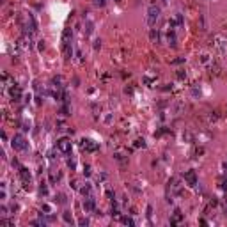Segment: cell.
Returning a JSON list of instances; mask_svg holds the SVG:
<instances>
[{
	"label": "cell",
	"instance_id": "obj_22",
	"mask_svg": "<svg viewBox=\"0 0 227 227\" xmlns=\"http://www.w3.org/2000/svg\"><path fill=\"white\" fill-rule=\"evenodd\" d=\"M209 60H211V59H209L208 53H202V55H200V62H202V64H208Z\"/></svg>",
	"mask_w": 227,
	"mask_h": 227
},
{
	"label": "cell",
	"instance_id": "obj_21",
	"mask_svg": "<svg viewBox=\"0 0 227 227\" xmlns=\"http://www.w3.org/2000/svg\"><path fill=\"white\" fill-rule=\"evenodd\" d=\"M122 224H126V225H135L133 218H130V217H122Z\"/></svg>",
	"mask_w": 227,
	"mask_h": 227
},
{
	"label": "cell",
	"instance_id": "obj_15",
	"mask_svg": "<svg viewBox=\"0 0 227 227\" xmlns=\"http://www.w3.org/2000/svg\"><path fill=\"white\" fill-rule=\"evenodd\" d=\"M71 37H73V30L71 28H66L62 34V43H71Z\"/></svg>",
	"mask_w": 227,
	"mask_h": 227
},
{
	"label": "cell",
	"instance_id": "obj_26",
	"mask_svg": "<svg viewBox=\"0 0 227 227\" xmlns=\"http://www.w3.org/2000/svg\"><path fill=\"white\" fill-rule=\"evenodd\" d=\"M192 94H193V96H200V89L193 87V89H192Z\"/></svg>",
	"mask_w": 227,
	"mask_h": 227
},
{
	"label": "cell",
	"instance_id": "obj_9",
	"mask_svg": "<svg viewBox=\"0 0 227 227\" xmlns=\"http://www.w3.org/2000/svg\"><path fill=\"white\" fill-rule=\"evenodd\" d=\"M9 94H11V98H13L14 101H20V98H21V89L18 87V85H13V87L9 89Z\"/></svg>",
	"mask_w": 227,
	"mask_h": 227
},
{
	"label": "cell",
	"instance_id": "obj_8",
	"mask_svg": "<svg viewBox=\"0 0 227 227\" xmlns=\"http://www.w3.org/2000/svg\"><path fill=\"white\" fill-rule=\"evenodd\" d=\"M18 174H20V177H21V181L25 184H30V181H32V176H30V172H28L25 167H21L20 170H18Z\"/></svg>",
	"mask_w": 227,
	"mask_h": 227
},
{
	"label": "cell",
	"instance_id": "obj_16",
	"mask_svg": "<svg viewBox=\"0 0 227 227\" xmlns=\"http://www.w3.org/2000/svg\"><path fill=\"white\" fill-rule=\"evenodd\" d=\"M62 218H64V222H66V224H73V215H71L69 211H64L62 213Z\"/></svg>",
	"mask_w": 227,
	"mask_h": 227
},
{
	"label": "cell",
	"instance_id": "obj_28",
	"mask_svg": "<svg viewBox=\"0 0 227 227\" xmlns=\"http://www.w3.org/2000/svg\"><path fill=\"white\" fill-rule=\"evenodd\" d=\"M68 165H69V169H75V167H76V163H75V160H69V162H68Z\"/></svg>",
	"mask_w": 227,
	"mask_h": 227
},
{
	"label": "cell",
	"instance_id": "obj_23",
	"mask_svg": "<svg viewBox=\"0 0 227 227\" xmlns=\"http://www.w3.org/2000/svg\"><path fill=\"white\" fill-rule=\"evenodd\" d=\"M84 174H85V176H87V177H89V176H91V174H92V170H91V165H89V163H87V165H85V167H84Z\"/></svg>",
	"mask_w": 227,
	"mask_h": 227
},
{
	"label": "cell",
	"instance_id": "obj_31",
	"mask_svg": "<svg viewBox=\"0 0 227 227\" xmlns=\"http://www.w3.org/2000/svg\"><path fill=\"white\" fill-rule=\"evenodd\" d=\"M94 2H96V6H103L105 4V0H94Z\"/></svg>",
	"mask_w": 227,
	"mask_h": 227
},
{
	"label": "cell",
	"instance_id": "obj_27",
	"mask_svg": "<svg viewBox=\"0 0 227 227\" xmlns=\"http://www.w3.org/2000/svg\"><path fill=\"white\" fill-rule=\"evenodd\" d=\"M98 48H101V39H96V41H94V50H98Z\"/></svg>",
	"mask_w": 227,
	"mask_h": 227
},
{
	"label": "cell",
	"instance_id": "obj_2",
	"mask_svg": "<svg viewBox=\"0 0 227 227\" xmlns=\"http://www.w3.org/2000/svg\"><path fill=\"white\" fill-rule=\"evenodd\" d=\"M11 146H13L14 151H27V149H28V142H27V138H25L21 133H16L13 137V140H11Z\"/></svg>",
	"mask_w": 227,
	"mask_h": 227
},
{
	"label": "cell",
	"instance_id": "obj_25",
	"mask_svg": "<svg viewBox=\"0 0 227 227\" xmlns=\"http://www.w3.org/2000/svg\"><path fill=\"white\" fill-rule=\"evenodd\" d=\"M218 119V115H217V112H211V115H209V122H213V121Z\"/></svg>",
	"mask_w": 227,
	"mask_h": 227
},
{
	"label": "cell",
	"instance_id": "obj_18",
	"mask_svg": "<svg viewBox=\"0 0 227 227\" xmlns=\"http://www.w3.org/2000/svg\"><path fill=\"white\" fill-rule=\"evenodd\" d=\"M55 202H59V204H66V195H64V193H57Z\"/></svg>",
	"mask_w": 227,
	"mask_h": 227
},
{
	"label": "cell",
	"instance_id": "obj_7",
	"mask_svg": "<svg viewBox=\"0 0 227 227\" xmlns=\"http://www.w3.org/2000/svg\"><path fill=\"white\" fill-rule=\"evenodd\" d=\"M84 208H85V211H94V209H96V202H94V197H92V195H87V197H85Z\"/></svg>",
	"mask_w": 227,
	"mask_h": 227
},
{
	"label": "cell",
	"instance_id": "obj_24",
	"mask_svg": "<svg viewBox=\"0 0 227 227\" xmlns=\"http://www.w3.org/2000/svg\"><path fill=\"white\" fill-rule=\"evenodd\" d=\"M78 225H89V220H87V218H80V220H78Z\"/></svg>",
	"mask_w": 227,
	"mask_h": 227
},
{
	"label": "cell",
	"instance_id": "obj_20",
	"mask_svg": "<svg viewBox=\"0 0 227 227\" xmlns=\"http://www.w3.org/2000/svg\"><path fill=\"white\" fill-rule=\"evenodd\" d=\"M133 147H146V140L144 138H137L133 144Z\"/></svg>",
	"mask_w": 227,
	"mask_h": 227
},
{
	"label": "cell",
	"instance_id": "obj_1",
	"mask_svg": "<svg viewBox=\"0 0 227 227\" xmlns=\"http://www.w3.org/2000/svg\"><path fill=\"white\" fill-rule=\"evenodd\" d=\"M160 14H162V9L156 6V4L149 6V9H147V18H146V21H147L149 27H155L156 21L160 20Z\"/></svg>",
	"mask_w": 227,
	"mask_h": 227
},
{
	"label": "cell",
	"instance_id": "obj_6",
	"mask_svg": "<svg viewBox=\"0 0 227 227\" xmlns=\"http://www.w3.org/2000/svg\"><path fill=\"white\" fill-rule=\"evenodd\" d=\"M98 142H94V140H91V138H84L82 140V149L84 151H87V153H96L98 151Z\"/></svg>",
	"mask_w": 227,
	"mask_h": 227
},
{
	"label": "cell",
	"instance_id": "obj_3",
	"mask_svg": "<svg viewBox=\"0 0 227 227\" xmlns=\"http://www.w3.org/2000/svg\"><path fill=\"white\" fill-rule=\"evenodd\" d=\"M215 48H217L220 57H225L227 55V39L225 37L217 35V37H215Z\"/></svg>",
	"mask_w": 227,
	"mask_h": 227
},
{
	"label": "cell",
	"instance_id": "obj_17",
	"mask_svg": "<svg viewBox=\"0 0 227 227\" xmlns=\"http://www.w3.org/2000/svg\"><path fill=\"white\" fill-rule=\"evenodd\" d=\"M92 30H94V23H92V21H87V25H85V34L91 35Z\"/></svg>",
	"mask_w": 227,
	"mask_h": 227
},
{
	"label": "cell",
	"instance_id": "obj_13",
	"mask_svg": "<svg viewBox=\"0 0 227 227\" xmlns=\"http://www.w3.org/2000/svg\"><path fill=\"white\" fill-rule=\"evenodd\" d=\"M183 220V213L179 211V209H176V211L172 213V218H170V224H179Z\"/></svg>",
	"mask_w": 227,
	"mask_h": 227
},
{
	"label": "cell",
	"instance_id": "obj_5",
	"mask_svg": "<svg viewBox=\"0 0 227 227\" xmlns=\"http://www.w3.org/2000/svg\"><path fill=\"white\" fill-rule=\"evenodd\" d=\"M184 183L188 184L190 188H195L199 184V179H197V174H195V170H186L184 172Z\"/></svg>",
	"mask_w": 227,
	"mask_h": 227
},
{
	"label": "cell",
	"instance_id": "obj_30",
	"mask_svg": "<svg viewBox=\"0 0 227 227\" xmlns=\"http://www.w3.org/2000/svg\"><path fill=\"white\" fill-rule=\"evenodd\" d=\"M151 211H153V208H151V206H147V213H146V215H147L149 220H151Z\"/></svg>",
	"mask_w": 227,
	"mask_h": 227
},
{
	"label": "cell",
	"instance_id": "obj_29",
	"mask_svg": "<svg viewBox=\"0 0 227 227\" xmlns=\"http://www.w3.org/2000/svg\"><path fill=\"white\" fill-rule=\"evenodd\" d=\"M177 78H186V73H183V71H177Z\"/></svg>",
	"mask_w": 227,
	"mask_h": 227
},
{
	"label": "cell",
	"instance_id": "obj_14",
	"mask_svg": "<svg viewBox=\"0 0 227 227\" xmlns=\"http://www.w3.org/2000/svg\"><path fill=\"white\" fill-rule=\"evenodd\" d=\"M80 193H82L84 197L92 195V186H91V183H85V186H82V188H80Z\"/></svg>",
	"mask_w": 227,
	"mask_h": 227
},
{
	"label": "cell",
	"instance_id": "obj_32",
	"mask_svg": "<svg viewBox=\"0 0 227 227\" xmlns=\"http://www.w3.org/2000/svg\"><path fill=\"white\" fill-rule=\"evenodd\" d=\"M224 188L227 190V174H225V179H224Z\"/></svg>",
	"mask_w": 227,
	"mask_h": 227
},
{
	"label": "cell",
	"instance_id": "obj_11",
	"mask_svg": "<svg viewBox=\"0 0 227 227\" xmlns=\"http://www.w3.org/2000/svg\"><path fill=\"white\" fill-rule=\"evenodd\" d=\"M114 156H115V160H117V162H121V163H124L128 160V155L122 151V149H117V151L114 153Z\"/></svg>",
	"mask_w": 227,
	"mask_h": 227
},
{
	"label": "cell",
	"instance_id": "obj_12",
	"mask_svg": "<svg viewBox=\"0 0 227 227\" xmlns=\"http://www.w3.org/2000/svg\"><path fill=\"white\" fill-rule=\"evenodd\" d=\"M167 43L170 46H176V34H174V28H169L167 30Z\"/></svg>",
	"mask_w": 227,
	"mask_h": 227
},
{
	"label": "cell",
	"instance_id": "obj_10",
	"mask_svg": "<svg viewBox=\"0 0 227 227\" xmlns=\"http://www.w3.org/2000/svg\"><path fill=\"white\" fill-rule=\"evenodd\" d=\"M169 188L172 190V193H174V195H179V192H181V184H179V181H177V179H172V181L169 183Z\"/></svg>",
	"mask_w": 227,
	"mask_h": 227
},
{
	"label": "cell",
	"instance_id": "obj_19",
	"mask_svg": "<svg viewBox=\"0 0 227 227\" xmlns=\"http://www.w3.org/2000/svg\"><path fill=\"white\" fill-rule=\"evenodd\" d=\"M151 41H155V43H158V39H160V34H158V32H156L155 28H151Z\"/></svg>",
	"mask_w": 227,
	"mask_h": 227
},
{
	"label": "cell",
	"instance_id": "obj_4",
	"mask_svg": "<svg viewBox=\"0 0 227 227\" xmlns=\"http://www.w3.org/2000/svg\"><path fill=\"white\" fill-rule=\"evenodd\" d=\"M71 147H73V144H71V140L68 137H62V138L57 140V149H59L60 153H64V155L71 153Z\"/></svg>",
	"mask_w": 227,
	"mask_h": 227
}]
</instances>
